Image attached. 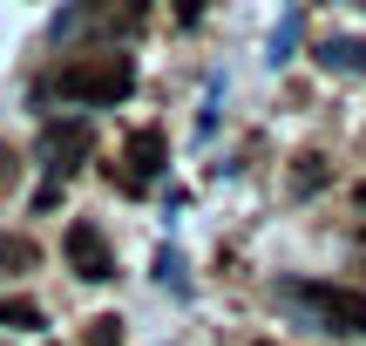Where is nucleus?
Masks as SVG:
<instances>
[{
	"label": "nucleus",
	"instance_id": "1",
	"mask_svg": "<svg viewBox=\"0 0 366 346\" xmlns=\"http://www.w3.org/2000/svg\"><path fill=\"white\" fill-rule=\"evenodd\" d=\"M48 95L61 102H81V109H116L136 95V61L122 48H95V54H75L68 68L48 75Z\"/></svg>",
	"mask_w": 366,
	"mask_h": 346
},
{
	"label": "nucleus",
	"instance_id": "2",
	"mask_svg": "<svg viewBox=\"0 0 366 346\" xmlns=\"http://www.w3.org/2000/svg\"><path fill=\"white\" fill-rule=\"evenodd\" d=\"M278 299H285V306H305L312 312L319 326H326V333H366V292H346V285H278Z\"/></svg>",
	"mask_w": 366,
	"mask_h": 346
},
{
	"label": "nucleus",
	"instance_id": "3",
	"mask_svg": "<svg viewBox=\"0 0 366 346\" xmlns=\"http://www.w3.org/2000/svg\"><path fill=\"white\" fill-rule=\"evenodd\" d=\"M89 116H54L48 129H41V157H48V190H41V204H54V190H61V177H75L81 163H89Z\"/></svg>",
	"mask_w": 366,
	"mask_h": 346
},
{
	"label": "nucleus",
	"instance_id": "4",
	"mask_svg": "<svg viewBox=\"0 0 366 346\" xmlns=\"http://www.w3.org/2000/svg\"><path fill=\"white\" fill-rule=\"evenodd\" d=\"M61 252H68V265H75V279H89V285H109V279H116V252H109V238L95 224H68Z\"/></svg>",
	"mask_w": 366,
	"mask_h": 346
},
{
	"label": "nucleus",
	"instance_id": "5",
	"mask_svg": "<svg viewBox=\"0 0 366 346\" xmlns=\"http://www.w3.org/2000/svg\"><path fill=\"white\" fill-rule=\"evenodd\" d=\"M129 177H136V184H157V177H163V129H143L129 143Z\"/></svg>",
	"mask_w": 366,
	"mask_h": 346
},
{
	"label": "nucleus",
	"instance_id": "6",
	"mask_svg": "<svg viewBox=\"0 0 366 346\" xmlns=\"http://www.w3.org/2000/svg\"><path fill=\"white\" fill-rule=\"evenodd\" d=\"M319 61H326L332 75H366V41H353V34H332L326 48H319Z\"/></svg>",
	"mask_w": 366,
	"mask_h": 346
},
{
	"label": "nucleus",
	"instance_id": "7",
	"mask_svg": "<svg viewBox=\"0 0 366 346\" xmlns=\"http://www.w3.org/2000/svg\"><path fill=\"white\" fill-rule=\"evenodd\" d=\"M0 326H14V333H34V326H41V306H34V299H0Z\"/></svg>",
	"mask_w": 366,
	"mask_h": 346
},
{
	"label": "nucleus",
	"instance_id": "8",
	"mask_svg": "<svg viewBox=\"0 0 366 346\" xmlns=\"http://www.w3.org/2000/svg\"><path fill=\"white\" fill-rule=\"evenodd\" d=\"M34 244H27V238H0V279H7V272H34Z\"/></svg>",
	"mask_w": 366,
	"mask_h": 346
},
{
	"label": "nucleus",
	"instance_id": "9",
	"mask_svg": "<svg viewBox=\"0 0 366 346\" xmlns=\"http://www.w3.org/2000/svg\"><path fill=\"white\" fill-rule=\"evenodd\" d=\"M89 346H122V320H116V312L89 320Z\"/></svg>",
	"mask_w": 366,
	"mask_h": 346
},
{
	"label": "nucleus",
	"instance_id": "10",
	"mask_svg": "<svg viewBox=\"0 0 366 346\" xmlns=\"http://www.w3.org/2000/svg\"><path fill=\"white\" fill-rule=\"evenodd\" d=\"M319 184H326V163L305 157V163H299V190H319Z\"/></svg>",
	"mask_w": 366,
	"mask_h": 346
},
{
	"label": "nucleus",
	"instance_id": "11",
	"mask_svg": "<svg viewBox=\"0 0 366 346\" xmlns=\"http://www.w3.org/2000/svg\"><path fill=\"white\" fill-rule=\"evenodd\" d=\"M204 7H210V0H177V21H183V27H190V21H204Z\"/></svg>",
	"mask_w": 366,
	"mask_h": 346
},
{
	"label": "nucleus",
	"instance_id": "12",
	"mask_svg": "<svg viewBox=\"0 0 366 346\" xmlns=\"http://www.w3.org/2000/svg\"><path fill=\"white\" fill-rule=\"evenodd\" d=\"M353 197H360V204H366V184H360V190H353Z\"/></svg>",
	"mask_w": 366,
	"mask_h": 346
},
{
	"label": "nucleus",
	"instance_id": "13",
	"mask_svg": "<svg viewBox=\"0 0 366 346\" xmlns=\"http://www.w3.org/2000/svg\"><path fill=\"white\" fill-rule=\"evenodd\" d=\"M129 7H136V14H143V0H129Z\"/></svg>",
	"mask_w": 366,
	"mask_h": 346
},
{
	"label": "nucleus",
	"instance_id": "14",
	"mask_svg": "<svg viewBox=\"0 0 366 346\" xmlns=\"http://www.w3.org/2000/svg\"><path fill=\"white\" fill-rule=\"evenodd\" d=\"M258 346H264V340H258Z\"/></svg>",
	"mask_w": 366,
	"mask_h": 346
}]
</instances>
